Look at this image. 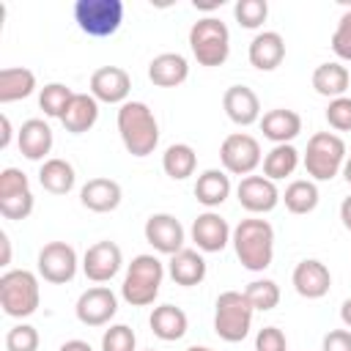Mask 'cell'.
Returning a JSON list of instances; mask_svg holds the SVG:
<instances>
[{
    "label": "cell",
    "mask_w": 351,
    "mask_h": 351,
    "mask_svg": "<svg viewBox=\"0 0 351 351\" xmlns=\"http://www.w3.org/2000/svg\"><path fill=\"white\" fill-rule=\"evenodd\" d=\"M118 134L123 148L143 159L148 154H154V148L159 145V123L154 118V110L145 101H126L118 110Z\"/></svg>",
    "instance_id": "obj_1"
},
{
    "label": "cell",
    "mask_w": 351,
    "mask_h": 351,
    "mask_svg": "<svg viewBox=\"0 0 351 351\" xmlns=\"http://www.w3.org/2000/svg\"><path fill=\"white\" fill-rule=\"evenodd\" d=\"M233 250L244 269L263 271L274 258V228L266 219H241L233 228Z\"/></svg>",
    "instance_id": "obj_2"
},
{
    "label": "cell",
    "mask_w": 351,
    "mask_h": 351,
    "mask_svg": "<svg viewBox=\"0 0 351 351\" xmlns=\"http://www.w3.org/2000/svg\"><path fill=\"white\" fill-rule=\"evenodd\" d=\"M189 49L200 66H222L230 55L228 25L217 16H203L189 27Z\"/></svg>",
    "instance_id": "obj_3"
},
{
    "label": "cell",
    "mask_w": 351,
    "mask_h": 351,
    "mask_svg": "<svg viewBox=\"0 0 351 351\" xmlns=\"http://www.w3.org/2000/svg\"><path fill=\"white\" fill-rule=\"evenodd\" d=\"M165 280V266L156 255H137L123 277L121 293L132 307H145L159 296V285Z\"/></svg>",
    "instance_id": "obj_4"
},
{
    "label": "cell",
    "mask_w": 351,
    "mask_h": 351,
    "mask_svg": "<svg viewBox=\"0 0 351 351\" xmlns=\"http://www.w3.org/2000/svg\"><path fill=\"white\" fill-rule=\"evenodd\" d=\"M38 277L27 269H11L0 277V307L11 318H27L38 310Z\"/></svg>",
    "instance_id": "obj_5"
},
{
    "label": "cell",
    "mask_w": 351,
    "mask_h": 351,
    "mask_svg": "<svg viewBox=\"0 0 351 351\" xmlns=\"http://www.w3.org/2000/svg\"><path fill=\"white\" fill-rule=\"evenodd\" d=\"M346 165V143L332 132H315L307 140L304 170L313 181H332Z\"/></svg>",
    "instance_id": "obj_6"
},
{
    "label": "cell",
    "mask_w": 351,
    "mask_h": 351,
    "mask_svg": "<svg viewBox=\"0 0 351 351\" xmlns=\"http://www.w3.org/2000/svg\"><path fill=\"white\" fill-rule=\"evenodd\" d=\"M252 304L241 291H225L217 296V310H214V332L225 343H241L250 335L252 326Z\"/></svg>",
    "instance_id": "obj_7"
},
{
    "label": "cell",
    "mask_w": 351,
    "mask_h": 351,
    "mask_svg": "<svg viewBox=\"0 0 351 351\" xmlns=\"http://www.w3.org/2000/svg\"><path fill=\"white\" fill-rule=\"evenodd\" d=\"M123 0H77L74 3V19L80 30L90 38H107L118 33L123 25Z\"/></svg>",
    "instance_id": "obj_8"
},
{
    "label": "cell",
    "mask_w": 351,
    "mask_h": 351,
    "mask_svg": "<svg viewBox=\"0 0 351 351\" xmlns=\"http://www.w3.org/2000/svg\"><path fill=\"white\" fill-rule=\"evenodd\" d=\"M33 211V192L27 176L16 167L0 173V214L5 219H27Z\"/></svg>",
    "instance_id": "obj_9"
},
{
    "label": "cell",
    "mask_w": 351,
    "mask_h": 351,
    "mask_svg": "<svg viewBox=\"0 0 351 351\" xmlns=\"http://www.w3.org/2000/svg\"><path fill=\"white\" fill-rule=\"evenodd\" d=\"M219 159H222V167L228 173L250 176L261 165V143L252 134H244V132L228 134L219 145Z\"/></svg>",
    "instance_id": "obj_10"
},
{
    "label": "cell",
    "mask_w": 351,
    "mask_h": 351,
    "mask_svg": "<svg viewBox=\"0 0 351 351\" xmlns=\"http://www.w3.org/2000/svg\"><path fill=\"white\" fill-rule=\"evenodd\" d=\"M38 274L52 285L71 282L74 274H77V252H74V247L66 244V241L44 244L41 252H38Z\"/></svg>",
    "instance_id": "obj_11"
},
{
    "label": "cell",
    "mask_w": 351,
    "mask_h": 351,
    "mask_svg": "<svg viewBox=\"0 0 351 351\" xmlns=\"http://www.w3.org/2000/svg\"><path fill=\"white\" fill-rule=\"evenodd\" d=\"M123 266V252L115 241H96L85 250L82 271L90 282H107L112 280Z\"/></svg>",
    "instance_id": "obj_12"
},
{
    "label": "cell",
    "mask_w": 351,
    "mask_h": 351,
    "mask_svg": "<svg viewBox=\"0 0 351 351\" xmlns=\"http://www.w3.org/2000/svg\"><path fill=\"white\" fill-rule=\"evenodd\" d=\"M74 313H77L80 324H85V326H104L118 313V299L110 288L96 285V288H88L80 293Z\"/></svg>",
    "instance_id": "obj_13"
},
{
    "label": "cell",
    "mask_w": 351,
    "mask_h": 351,
    "mask_svg": "<svg viewBox=\"0 0 351 351\" xmlns=\"http://www.w3.org/2000/svg\"><path fill=\"white\" fill-rule=\"evenodd\" d=\"M236 197H239L241 208H247L250 214H266L282 200L280 189L266 176H244L236 186Z\"/></svg>",
    "instance_id": "obj_14"
},
{
    "label": "cell",
    "mask_w": 351,
    "mask_h": 351,
    "mask_svg": "<svg viewBox=\"0 0 351 351\" xmlns=\"http://www.w3.org/2000/svg\"><path fill=\"white\" fill-rule=\"evenodd\" d=\"M143 233H145V241L162 255H176L184 250L186 233H184V225L173 214H151L145 219Z\"/></svg>",
    "instance_id": "obj_15"
},
{
    "label": "cell",
    "mask_w": 351,
    "mask_h": 351,
    "mask_svg": "<svg viewBox=\"0 0 351 351\" xmlns=\"http://www.w3.org/2000/svg\"><path fill=\"white\" fill-rule=\"evenodd\" d=\"M132 90V77L121 66H101L90 74V96L104 104H126Z\"/></svg>",
    "instance_id": "obj_16"
},
{
    "label": "cell",
    "mask_w": 351,
    "mask_h": 351,
    "mask_svg": "<svg viewBox=\"0 0 351 351\" xmlns=\"http://www.w3.org/2000/svg\"><path fill=\"white\" fill-rule=\"evenodd\" d=\"M192 241L197 244L200 252H219L225 250V244L230 241L233 230L230 225L217 214V211H206L192 222Z\"/></svg>",
    "instance_id": "obj_17"
},
{
    "label": "cell",
    "mask_w": 351,
    "mask_h": 351,
    "mask_svg": "<svg viewBox=\"0 0 351 351\" xmlns=\"http://www.w3.org/2000/svg\"><path fill=\"white\" fill-rule=\"evenodd\" d=\"M291 280H293L296 293L304 296V299H321V296L329 293V285H332V274H329L326 263H321L315 258L299 261Z\"/></svg>",
    "instance_id": "obj_18"
},
{
    "label": "cell",
    "mask_w": 351,
    "mask_h": 351,
    "mask_svg": "<svg viewBox=\"0 0 351 351\" xmlns=\"http://www.w3.org/2000/svg\"><path fill=\"white\" fill-rule=\"evenodd\" d=\"M222 107H225V115L236 126H250L261 121V99L247 85H230L222 96Z\"/></svg>",
    "instance_id": "obj_19"
},
{
    "label": "cell",
    "mask_w": 351,
    "mask_h": 351,
    "mask_svg": "<svg viewBox=\"0 0 351 351\" xmlns=\"http://www.w3.org/2000/svg\"><path fill=\"white\" fill-rule=\"evenodd\" d=\"M121 184L112 181V178H90L82 189H80V200L88 211H96V214H107V211H115L121 206Z\"/></svg>",
    "instance_id": "obj_20"
},
{
    "label": "cell",
    "mask_w": 351,
    "mask_h": 351,
    "mask_svg": "<svg viewBox=\"0 0 351 351\" xmlns=\"http://www.w3.org/2000/svg\"><path fill=\"white\" fill-rule=\"evenodd\" d=\"M250 63L258 71H274L285 58V41L277 30H263L250 41Z\"/></svg>",
    "instance_id": "obj_21"
},
{
    "label": "cell",
    "mask_w": 351,
    "mask_h": 351,
    "mask_svg": "<svg viewBox=\"0 0 351 351\" xmlns=\"http://www.w3.org/2000/svg\"><path fill=\"white\" fill-rule=\"evenodd\" d=\"M258 123H261L263 137L271 140L274 145L291 143V140L299 137V132H302V115L293 112V110H285V107H277V110L263 112V118H261Z\"/></svg>",
    "instance_id": "obj_22"
},
{
    "label": "cell",
    "mask_w": 351,
    "mask_h": 351,
    "mask_svg": "<svg viewBox=\"0 0 351 351\" xmlns=\"http://www.w3.org/2000/svg\"><path fill=\"white\" fill-rule=\"evenodd\" d=\"M16 143H19V151H22L25 159L38 162L52 151V129L41 118H30L19 126Z\"/></svg>",
    "instance_id": "obj_23"
},
{
    "label": "cell",
    "mask_w": 351,
    "mask_h": 351,
    "mask_svg": "<svg viewBox=\"0 0 351 351\" xmlns=\"http://www.w3.org/2000/svg\"><path fill=\"white\" fill-rule=\"evenodd\" d=\"M189 77V63L178 52H162L148 63V80L159 88H176Z\"/></svg>",
    "instance_id": "obj_24"
},
{
    "label": "cell",
    "mask_w": 351,
    "mask_h": 351,
    "mask_svg": "<svg viewBox=\"0 0 351 351\" xmlns=\"http://www.w3.org/2000/svg\"><path fill=\"white\" fill-rule=\"evenodd\" d=\"M148 324H151V332H154L159 340L173 343V340H181V337L186 335L189 318H186V313H184L181 307H176V304H159V307H154Z\"/></svg>",
    "instance_id": "obj_25"
},
{
    "label": "cell",
    "mask_w": 351,
    "mask_h": 351,
    "mask_svg": "<svg viewBox=\"0 0 351 351\" xmlns=\"http://www.w3.org/2000/svg\"><path fill=\"white\" fill-rule=\"evenodd\" d=\"M167 271L173 277V282L184 285V288H192V285H200L203 277H206V261L197 250H181L176 255H170V263H167Z\"/></svg>",
    "instance_id": "obj_26"
},
{
    "label": "cell",
    "mask_w": 351,
    "mask_h": 351,
    "mask_svg": "<svg viewBox=\"0 0 351 351\" xmlns=\"http://www.w3.org/2000/svg\"><path fill=\"white\" fill-rule=\"evenodd\" d=\"M96 121H99V101L90 93H74L71 104L66 107V112L60 118V123L71 134H82V132L93 129Z\"/></svg>",
    "instance_id": "obj_27"
},
{
    "label": "cell",
    "mask_w": 351,
    "mask_h": 351,
    "mask_svg": "<svg viewBox=\"0 0 351 351\" xmlns=\"http://www.w3.org/2000/svg\"><path fill=\"white\" fill-rule=\"evenodd\" d=\"M230 195V176L225 170H203L197 176V184H195V197L200 206L206 208H217L228 200Z\"/></svg>",
    "instance_id": "obj_28"
},
{
    "label": "cell",
    "mask_w": 351,
    "mask_h": 351,
    "mask_svg": "<svg viewBox=\"0 0 351 351\" xmlns=\"http://www.w3.org/2000/svg\"><path fill=\"white\" fill-rule=\"evenodd\" d=\"M36 90V74L25 66H8L0 71V104L27 99Z\"/></svg>",
    "instance_id": "obj_29"
},
{
    "label": "cell",
    "mask_w": 351,
    "mask_h": 351,
    "mask_svg": "<svg viewBox=\"0 0 351 351\" xmlns=\"http://www.w3.org/2000/svg\"><path fill=\"white\" fill-rule=\"evenodd\" d=\"M348 85H351V74H348V69L343 63H335V60L332 63H321L313 71V88L321 96L340 99L348 90Z\"/></svg>",
    "instance_id": "obj_30"
},
{
    "label": "cell",
    "mask_w": 351,
    "mask_h": 351,
    "mask_svg": "<svg viewBox=\"0 0 351 351\" xmlns=\"http://www.w3.org/2000/svg\"><path fill=\"white\" fill-rule=\"evenodd\" d=\"M74 181H77V176H74V167L66 162V159H47L44 165H41V170H38V184L47 189V192H52V195H66V192H71V186H74Z\"/></svg>",
    "instance_id": "obj_31"
},
{
    "label": "cell",
    "mask_w": 351,
    "mask_h": 351,
    "mask_svg": "<svg viewBox=\"0 0 351 351\" xmlns=\"http://www.w3.org/2000/svg\"><path fill=\"white\" fill-rule=\"evenodd\" d=\"M282 200H285V208H288L291 214H310V211H315L321 195H318L315 181H310V178H296V181H291V184L285 186Z\"/></svg>",
    "instance_id": "obj_32"
},
{
    "label": "cell",
    "mask_w": 351,
    "mask_h": 351,
    "mask_svg": "<svg viewBox=\"0 0 351 351\" xmlns=\"http://www.w3.org/2000/svg\"><path fill=\"white\" fill-rule=\"evenodd\" d=\"M162 167H165V173H167L173 181H184V178H189V176L195 173V167H197V154H195L192 145L176 143V145H170V148L165 151Z\"/></svg>",
    "instance_id": "obj_33"
},
{
    "label": "cell",
    "mask_w": 351,
    "mask_h": 351,
    "mask_svg": "<svg viewBox=\"0 0 351 351\" xmlns=\"http://www.w3.org/2000/svg\"><path fill=\"white\" fill-rule=\"evenodd\" d=\"M296 167H299V151H296L291 143L274 145V148L263 156V176L271 178V181H280V178L291 176Z\"/></svg>",
    "instance_id": "obj_34"
},
{
    "label": "cell",
    "mask_w": 351,
    "mask_h": 351,
    "mask_svg": "<svg viewBox=\"0 0 351 351\" xmlns=\"http://www.w3.org/2000/svg\"><path fill=\"white\" fill-rule=\"evenodd\" d=\"M71 99H74V90H71L69 85H63V82H49V85H44L41 93H38V107H41L44 115H49V118H63V112H66V107L71 104Z\"/></svg>",
    "instance_id": "obj_35"
},
{
    "label": "cell",
    "mask_w": 351,
    "mask_h": 351,
    "mask_svg": "<svg viewBox=\"0 0 351 351\" xmlns=\"http://www.w3.org/2000/svg\"><path fill=\"white\" fill-rule=\"evenodd\" d=\"M244 296L252 304V310L266 313V310H274L280 304V285L274 280H252L244 288Z\"/></svg>",
    "instance_id": "obj_36"
},
{
    "label": "cell",
    "mask_w": 351,
    "mask_h": 351,
    "mask_svg": "<svg viewBox=\"0 0 351 351\" xmlns=\"http://www.w3.org/2000/svg\"><path fill=\"white\" fill-rule=\"evenodd\" d=\"M233 16H236V22H239L241 27L255 30V27H261V25L266 22V16H269V3H266V0H239V3L233 5Z\"/></svg>",
    "instance_id": "obj_37"
},
{
    "label": "cell",
    "mask_w": 351,
    "mask_h": 351,
    "mask_svg": "<svg viewBox=\"0 0 351 351\" xmlns=\"http://www.w3.org/2000/svg\"><path fill=\"white\" fill-rule=\"evenodd\" d=\"M5 351H38V332L30 324H16L5 335Z\"/></svg>",
    "instance_id": "obj_38"
},
{
    "label": "cell",
    "mask_w": 351,
    "mask_h": 351,
    "mask_svg": "<svg viewBox=\"0 0 351 351\" xmlns=\"http://www.w3.org/2000/svg\"><path fill=\"white\" fill-rule=\"evenodd\" d=\"M134 332L126 324H115L101 335V351H134Z\"/></svg>",
    "instance_id": "obj_39"
},
{
    "label": "cell",
    "mask_w": 351,
    "mask_h": 351,
    "mask_svg": "<svg viewBox=\"0 0 351 351\" xmlns=\"http://www.w3.org/2000/svg\"><path fill=\"white\" fill-rule=\"evenodd\" d=\"M326 123L337 132H351V99L348 96H340V99H332L329 107H326Z\"/></svg>",
    "instance_id": "obj_40"
},
{
    "label": "cell",
    "mask_w": 351,
    "mask_h": 351,
    "mask_svg": "<svg viewBox=\"0 0 351 351\" xmlns=\"http://www.w3.org/2000/svg\"><path fill=\"white\" fill-rule=\"evenodd\" d=\"M332 49L340 60H351V11H343V16L332 33Z\"/></svg>",
    "instance_id": "obj_41"
},
{
    "label": "cell",
    "mask_w": 351,
    "mask_h": 351,
    "mask_svg": "<svg viewBox=\"0 0 351 351\" xmlns=\"http://www.w3.org/2000/svg\"><path fill=\"white\" fill-rule=\"evenodd\" d=\"M255 351H288V340L282 335V329L277 326H263L255 335Z\"/></svg>",
    "instance_id": "obj_42"
},
{
    "label": "cell",
    "mask_w": 351,
    "mask_h": 351,
    "mask_svg": "<svg viewBox=\"0 0 351 351\" xmlns=\"http://www.w3.org/2000/svg\"><path fill=\"white\" fill-rule=\"evenodd\" d=\"M321 348L324 351H351V332L348 329H332V332H326Z\"/></svg>",
    "instance_id": "obj_43"
},
{
    "label": "cell",
    "mask_w": 351,
    "mask_h": 351,
    "mask_svg": "<svg viewBox=\"0 0 351 351\" xmlns=\"http://www.w3.org/2000/svg\"><path fill=\"white\" fill-rule=\"evenodd\" d=\"M0 148H8V143H11V121H8V115H3L0 118Z\"/></svg>",
    "instance_id": "obj_44"
},
{
    "label": "cell",
    "mask_w": 351,
    "mask_h": 351,
    "mask_svg": "<svg viewBox=\"0 0 351 351\" xmlns=\"http://www.w3.org/2000/svg\"><path fill=\"white\" fill-rule=\"evenodd\" d=\"M58 351H93V348H90V343H85V340H66Z\"/></svg>",
    "instance_id": "obj_45"
},
{
    "label": "cell",
    "mask_w": 351,
    "mask_h": 351,
    "mask_svg": "<svg viewBox=\"0 0 351 351\" xmlns=\"http://www.w3.org/2000/svg\"><path fill=\"white\" fill-rule=\"evenodd\" d=\"M0 247H3L0 266H8V263H11V241H8V233H0Z\"/></svg>",
    "instance_id": "obj_46"
},
{
    "label": "cell",
    "mask_w": 351,
    "mask_h": 351,
    "mask_svg": "<svg viewBox=\"0 0 351 351\" xmlns=\"http://www.w3.org/2000/svg\"><path fill=\"white\" fill-rule=\"evenodd\" d=\"M340 219H343V225H346V230H351V195L340 203Z\"/></svg>",
    "instance_id": "obj_47"
},
{
    "label": "cell",
    "mask_w": 351,
    "mask_h": 351,
    "mask_svg": "<svg viewBox=\"0 0 351 351\" xmlns=\"http://www.w3.org/2000/svg\"><path fill=\"white\" fill-rule=\"evenodd\" d=\"M340 318H343V324L351 329V299L343 302V307H340Z\"/></svg>",
    "instance_id": "obj_48"
},
{
    "label": "cell",
    "mask_w": 351,
    "mask_h": 351,
    "mask_svg": "<svg viewBox=\"0 0 351 351\" xmlns=\"http://www.w3.org/2000/svg\"><path fill=\"white\" fill-rule=\"evenodd\" d=\"M343 178L351 184V156H346V165H343Z\"/></svg>",
    "instance_id": "obj_49"
},
{
    "label": "cell",
    "mask_w": 351,
    "mask_h": 351,
    "mask_svg": "<svg viewBox=\"0 0 351 351\" xmlns=\"http://www.w3.org/2000/svg\"><path fill=\"white\" fill-rule=\"evenodd\" d=\"M186 351H214V348H208V346H189Z\"/></svg>",
    "instance_id": "obj_50"
},
{
    "label": "cell",
    "mask_w": 351,
    "mask_h": 351,
    "mask_svg": "<svg viewBox=\"0 0 351 351\" xmlns=\"http://www.w3.org/2000/svg\"><path fill=\"white\" fill-rule=\"evenodd\" d=\"M148 351H154V348H148Z\"/></svg>",
    "instance_id": "obj_51"
}]
</instances>
